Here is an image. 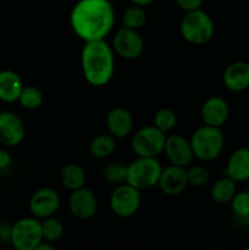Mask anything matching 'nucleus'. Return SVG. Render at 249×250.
Returning <instances> with one entry per match:
<instances>
[{
	"mask_svg": "<svg viewBox=\"0 0 249 250\" xmlns=\"http://www.w3.org/2000/svg\"><path fill=\"white\" fill-rule=\"evenodd\" d=\"M116 12L110 0H78L70 12V26L83 42L103 41L112 32Z\"/></svg>",
	"mask_w": 249,
	"mask_h": 250,
	"instance_id": "f257e3e1",
	"label": "nucleus"
},
{
	"mask_svg": "<svg viewBox=\"0 0 249 250\" xmlns=\"http://www.w3.org/2000/svg\"><path fill=\"white\" fill-rule=\"evenodd\" d=\"M81 68L84 80L93 87H105L115 73V53L103 41L85 42L81 51Z\"/></svg>",
	"mask_w": 249,
	"mask_h": 250,
	"instance_id": "f03ea898",
	"label": "nucleus"
},
{
	"mask_svg": "<svg viewBox=\"0 0 249 250\" xmlns=\"http://www.w3.org/2000/svg\"><path fill=\"white\" fill-rule=\"evenodd\" d=\"M180 33L187 43L204 45L215 36V23L204 10L185 12L180 22Z\"/></svg>",
	"mask_w": 249,
	"mask_h": 250,
	"instance_id": "7ed1b4c3",
	"label": "nucleus"
},
{
	"mask_svg": "<svg viewBox=\"0 0 249 250\" xmlns=\"http://www.w3.org/2000/svg\"><path fill=\"white\" fill-rule=\"evenodd\" d=\"M189 142L194 158L209 163L219 158L222 153L225 139L221 128L203 125L193 132Z\"/></svg>",
	"mask_w": 249,
	"mask_h": 250,
	"instance_id": "20e7f679",
	"label": "nucleus"
},
{
	"mask_svg": "<svg viewBox=\"0 0 249 250\" xmlns=\"http://www.w3.org/2000/svg\"><path fill=\"white\" fill-rule=\"evenodd\" d=\"M161 171H163V166L158 158L137 156V159L127 165L126 183L141 192L158 187Z\"/></svg>",
	"mask_w": 249,
	"mask_h": 250,
	"instance_id": "39448f33",
	"label": "nucleus"
},
{
	"mask_svg": "<svg viewBox=\"0 0 249 250\" xmlns=\"http://www.w3.org/2000/svg\"><path fill=\"white\" fill-rule=\"evenodd\" d=\"M43 242L42 221L36 217H22L11 225L10 243L15 250H33Z\"/></svg>",
	"mask_w": 249,
	"mask_h": 250,
	"instance_id": "423d86ee",
	"label": "nucleus"
},
{
	"mask_svg": "<svg viewBox=\"0 0 249 250\" xmlns=\"http://www.w3.org/2000/svg\"><path fill=\"white\" fill-rule=\"evenodd\" d=\"M142 204L141 190L128 183L116 186L109 198V205L112 214L121 219H128L138 212Z\"/></svg>",
	"mask_w": 249,
	"mask_h": 250,
	"instance_id": "0eeeda50",
	"label": "nucleus"
},
{
	"mask_svg": "<svg viewBox=\"0 0 249 250\" xmlns=\"http://www.w3.org/2000/svg\"><path fill=\"white\" fill-rule=\"evenodd\" d=\"M166 134L159 131L155 126H145L134 132L131 141V148L137 156L158 158L164 153Z\"/></svg>",
	"mask_w": 249,
	"mask_h": 250,
	"instance_id": "6e6552de",
	"label": "nucleus"
},
{
	"mask_svg": "<svg viewBox=\"0 0 249 250\" xmlns=\"http://www.w3.org/2000/svg\"><path fill=\"white\" fill-rule=\"evenodd\" d=\"M111 48L124 60H136L144 51V39L138 31L121 27L114 34Z\"/></svg>",
	"mask_w": 249,
	"mask_h": 250,
	"instance_id": "1a4fd4ad",
	"label": "nucleus"
},
{
	"mask_svg": "<svg viewBox=\"0 0 249 250\" xmlns=\"http://www.w3.org/2000/svg\"><path fill=\"white\" fill-rule=\"evenodd\" d=\"M61 199L59 193L53 188H39L29 198L28 209L32 216L38 220H45L54 216L60 208Z\"/></svg>",
	"mask_w": 249,
	"mask_h": 250,
	"instance_id": "9d476101",
	"label": "nucleus"
},
{
	"mask_svg": "<svg viewBox=\"0 0 249 250\" xmlns=\"http://www.w3.org/2000/svg\"><path fill=\"white\" fill-rule=\"evenodd\" d=\"M67 205L73 217L78 220H89L97 214L98 199L93 190L82 187L70 193Z\"/></svg>",
	"mask_w": 249,
	"mask_h": 250,
	"instance_id": "9b49d317",
	"label": "nucleus"
},
{
	"mask_svg": "<svg viewBox=\"0 0 249 250\" xmlns=\"http://www.w3.org/2000/svg\"><path fill=\"white\" fill-rule=\"evenodd\" d=\"M26 127L19 115L12 111L0 112V144L16 146L23 142Z\"/></svg>",
	"mask_w": 249,
	"mask_h": 250,
	"instance_id": "f8f14e48",
	"label": "nucleus"
},
{
	"mask_svg": "<svg viewBox=\"0 0 249 250\" xmlns=\"http://www.w3.org/2000/svg\"><path fill=\"white\" fill-rule=\"evenodd\" d=\"M188 186L187 167L178 165H168L160 173L158 187L161 192L168 197H176L183 193Z\"/></svg>",
	"mask_w": 249,
	"mask_h": 250,
	"instance_id": "ddd939ff",
	"label": "nucleus"
},
{
	"mask_svg": "<svg viewBox=\"0 0 249 250\" xmlns=\"http://www.w3.org/2000/svg\"><path fill=\"white\" fill-rule=\"evenodd\" d=\"M164 153L166 154L168 161L172 165L183 166V167H188L194 159L189 139L185 138L180 134L166 136Z\"/></svg>",
	"mask_w": 249,
	"mask_h": 250,
	"instance_id": "4468645a",
	"label": "nucleus"
},
{
	"mask_svg": "<svg viewBox=\"0 0 249 250\" xmlns=\"http://www.w3.org/2000/svg\"><path fill=\"white\" fill-rule=\"evenodd\" d=\"M229 116V106L221 97H210L200 107V119L207 126L221 128Z\"/></svg>",
	"mask_w": 249,
	"mask_h": 250,
	"instance_id": "2eb2a0df",
	"label": "nucleus"
},
{
	"mask_svg": "<svg viewBox=\"0 0 249 250\" xmlns=\"http://www.w3.org/2000/svg\"><path fill=\"white\" fill-rule=\"evenodd\" d=\"M106 128L116 139L128 137L133 131L134 120L131 112L121 106L114 107L106 115Z\"/></svg>",
	"mask_w": 249,
	"mask_h": 250,
	"instance_id": "dca6fc26",
	"label": "nucleus"
},
{
	"mask_svg": "<svg viewBox=\"0 0 249 250\" xmlns=\"http://www.w3.org/2000/svg\"><path fill=\"white\" fill-rule=\"evenodd\" d=\"M224 85L233 93L244 92L249 88V63L234 61L225 68L222 73Z\"/></svg>",
	"mask_w": 249,
	"mask_h": 250,
	"instance_id": "f3484780",
	"label": "nucleus"
},
{
	"mask_svg": "<svg viewBox=\"0 0 249 250\" xmlns=\"http://www.w3.org/2000/svg\"><path fill=\"white\" fill-rule=\"evenodd\" d=\"M225 176L234 182L249 181V148H239L231 154L224 171Z\"/></svg>",
	"mask_w": 249,
	"mask_h": 250,
	"instance_id": "a211bd4d",
	"label": "nucleus"
},
{
	"mask_svg": "<svg viewBox=\"0 0 249 250\" xmlns=\"http://www.w3.org/2000/svg\"><path fill=\"white\" fill-rule=\"evenodd\" d=\"M22 88H23V82L19 73L12 70L0 71V102H17Z\"/></svg>",
	"mask_w": 249,
	"mask_h": 250,
	"instance_id": "6ab92c4d",
	"label": "nucleus"
},
{
	"mask_svg": "<svg viewBox=\"0 0 249 250\" xmlns=\"http://www.w3.org/2000/svg\"><path fill=\"white\" fill-rule=\"evenodd\" d=\"M85 180H87V176H85L84 170H83L82 166L78 165V164L68 163L66 164V165H63L62 168H61V185H62L66 189L70 190V192L84 187Z\"/></svg>",
	"mask_w": 249,
	"mask_h": 250,
	"instance_id": "aec40b11",
	"label": "nucleus"
},
{
	"mask_svg": "<svg viewBox=\"0 0 249 250\" xmlns=\"http://www.w3.org/2000/svg\"><path fill=\"white\" fill-rule=\"evenodd\" d=\"M237 193V182H234L232 178L227 177L224 175V177L219 178L212 185L210 195L212 200L217 204H227L231 203L233 197Z\"/></svg>",
	"mask_w": 249,
	"mask_h": 250,
	"instance_id": "412c9836",
	"label": "nucleus"
},
{
	"mask_svg": "<svg viewBox=\"0 0 249 250\" xmlns=\"http://www.w3.org/2000/svg\"><path fill=\"white\" fill-rule=\"evenodd\" d=\"M117 139L110 133L98 134L90 141L89 153L95 159H106L116 150Z\"/></svg>",
	"mask_w": 249,
	"mask_h": 250,
	"instance_id": "4be33fe9",
	"label": "nucleus"
},
{
	"mask_svg": "<svg viewBox=\"0 0 249 250\" xmlns=\"http://www.w3.org/2000/svg\"><path fill=\"white\" fill-rule=\"evenodd\" d=\"M122 27L139 31L146 22L145 9L137 5H131L122 14Z\"/></svg>",
	"mask_w": 249,
	"mask_h": 250,
	"instance_id": "5701e85b",
	"label": "nucleus"
},
{
	"mask_svg": "<svg viewBox=\"0 0 249 250\" xmlns=\"http://www.w3.org/2000/svg\"><path fill=\"white\" fill-rule=\"evenodd\" d=\"M17 102L23 109L37 110L43 104V94L36 85H23Z\"/></svg>",
	"mask_w": 249,
	"mask_h": 250,
	"instance_id": "b1692460",
	"label": "nucleus"
},
{
	"mask_svg": "<svg viewBox=\"0 0 249 250\" xmlns=\"http://www.w3.org/2000/svg\"><path fill=\"white\" fill-rule=\"evenodd\" d=\"M65 232L62 222L56 217L51 216L45 220H42V234H43V241L49 243H55L60 241Z\"/></svg>",
	"mask_w": 249,
	"mask_h": 250,
	"instance_id": "393cba45",
	"label": "nucleus"
},
{
	"mask_svg": "<svg viewBox=\"0 0 249 250\" xmlns=\"http://www.w3.org/2000/svg\"><path fill=\"white\" fill-rule=\"evenodd\" d=\"M176 125H177V115L172 109L163 107V109L158 110L154 115L153 126H155L163 133L166 134L171 132L175 128Z\"/></svg>",
	"mask_w": 249,
	"mask_h": 250,
	"instance_id": "a878e982",
	"label": "nucleus"
},
{
	"mask_svg": "<svg viewBox=\"0 0 249 250\" xmlns=\"http://www.w3.org/2000/svg\"><path fill=\"white\" fill-rule=\"evenodd\" d=\"M103 176L105 181L115 186L122 185L126 182L127 176V166L122 165L121 163H109L104 168H103Z\"/></svg>",
	"mask_w": 249,
	"mask_h": 250,
	"instance_id": "bb28decb",
	"label": "nucleus"
},
{
	"mask_svg": "<svg viewBox=\"0 0 249 250\" xmlns=\"http://www.w3.org/2000/svg\"><path fill=\"white\" fill-rule=\"evenodd\" d=\"M232 211L241 221H248L249 224V193L237 192L231 200Z\"/></svg>",
	"mask_w": 249,
	"mask_h": 250,
	"instance_id": "cd10ccee",
	"label": "nucleus"
},
{
	"mask_svg": "<svg viewBox=\"0 0 249 250\" xmlns=\"http://www.w3.org/2000/svg\"><path fill=\"white\" fill-rule=\"evenodd\" d=\"M188 186L193 187H204L210 181V172L207 167L200 165H194L187 167Z\"/></svg>",
	"mask_w": 249,
	"mask_h": 250,
	"instance_id": "c85d7f7f",
	"label": "nucleus"
},
{
	"mask_svg": "<svg viewBox=\"0 0 249 250\" xmlns=\"http://www.w3.org/2000/svg\"><path fill=\"white\" fill-rule=\"evenodd\" d=\"M175 1L176 5L185 12H190L202 9L203 5V0H175Z\"/></svg>",
	"mask_w": 249,
	"mask_h": 250,
	"instance_id": "c756f323",
	"label": "nucleus"
},
{
	"mask_svg": "<svg viewBox=\"0 0 249 250\" xmlns=\"http://www.w3.org/2000/svg\"><path fill=\"white\" fill-rule=\"evenodd\" d=\"M10 234H11V225L5 221H0V243L10 242Z\"/></svg>",
	"mask_w": 249,
	"mask_h": 250,
	"instance_id": "7c9ffc66",
	"label": "nucleus"
},
{
	"mask_svg": "<svg viewBox=\"0 0 249 250\" xmlns=\"http://www.w3.org/2000/svg\"><path fill=\"white\" fill-rule=\"evenodd\" d=\"M12 163L11 154L7 150H2L0 149V171L5 170V168L9 167Z\"/></svg>",
	"mask_w": 249,
	"mask_h": 250,
	"instance_id": "2f4dec72",
	"label": "nucleus"
},
{
	"mask_svg": "<svg viewBox=\"0 0 249 250\" xmlns=\"http://www.w3.org/2000/svg\"><path fill=\"white\" fill-rule=\"evenodd\" d=\"M156 0H129L132 5H137V6H142V7H146L150 6L151 4H154Z\"/></svg>",
	"mask_w": 249,
	"mask_h": 250,
	"instance_id": "473e14b6",
	"label": "nucleus"
},
{
	"mask_svg": "<svg viewBox=\"0 0 249 250\" xmlns=\"http://www.w3.org/2000/svg\"><path fill=\"white\" fill-rule=\"evenodd\" d=\"M33 250H56V248L53 246V243H49V242L43 241L41 244H38V246H37Z\"/></svg>",
	"mask_w": 249,
	"mask_h": 250,
	"instance_id": "72a5a7b5",
	"label": "nucleus"
},
{
	"mask_svg": "<svg viewBox=\"0 0 249 250\" xmlns=\"http://www.w3.org/2000/svg\"><path fill=\"white\" fill-rule=\"evenodd\" d=\"M247 144H248V148H249V134H248V138H247Z\"/></svg>",
	"mask_w": 249,
	"mask_h": 250,
	"instance_id": "f704fd0d",
	"label": "nucleus"
},
{
	"mask_svg": "<svg viewBox=\"0 0 249 250\" xmlns=\"http://www.w3.org/2000/svg\"><path fill=\"white\" fill-rule=\"evenodd\" d=\"M244 250H249V244L246 247V248H244Z\"/></svg>",
	"mask_w": 249,
	"mask_h": 250,
	"instance_id": "c9c22d12",
	"label": "nucleus"
},
{
	"mask_svg": "<svg viewBox=\"0 0 249 250\" xmlns=\"http://www.w3.org/2000/svg\"><path fill=\"white\" fill-rule=\"evenodd\" d=\"M2 110H1V102H0V112H1Z\"/></svg>",
	"mask_w": 249,
	"mask_h": 250,
	"instance_id": "e433bc0d",
	"label": "nucleus"
},
{
	"mask_svg": "<svg viewBox=\"0 0 249 250\" xmlns=\"http://www.w3.org/2000/svg\"><path fill=\"white\" fill-rule=\"evenodd\" d=\"M247 192H248V193H249V187H248V189H247Z\"/></svg>",
	"mask_w": 249,
	"mask_h": 250,
	"instance_id": "4c0bfd02",
	"label": "nucleus"
}]
</instances>
